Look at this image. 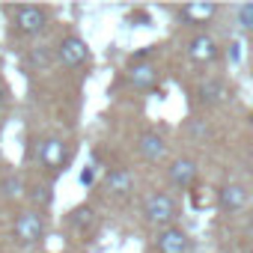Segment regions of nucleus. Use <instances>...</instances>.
<instances>
[{
	"label": "nucleus",
	"mask_w": 253,
	"mask_h": 253,
	"mask_svg": "<svg viewBox=\"0 0 253 253\" xmlns=\"http://www.w3.org/2000/svg\"><path fill=\"white\" fill-rule=\"evenodd\" d=\"M140 211H143V220H146L155 232H158V229H167V226H176V220L182 217L179 203H176L167 191H152V194H146Z\"/></svg>",
	"instance_id": "1"
},
{
	"label": "nucleus",
	"mask_w": 253,
	"mask_h": 253,
	"mask_svg": "<svg viewBox=\"0 0 253 253\" xmlns=\"http://www.w3.org/2000/svg\"><path fill=\"white\" fill-rule=\"evenodd\" d=\"M51 21V12L45 6H30V3H21L12 9V33L24 36V39H33L39 33H45Z\"/></svg>",
	"instance_id": "2"
},
{
	"label": "nucleus",
	"mask_w": 253,
	"mask_h": 253,
	"mask_svg": "<svg viewBox=\"0 0 253 253\" xmlns=\"http://www.w3.org/2000/svg\"><path fill=\"white\" fill-rule=\"evenodd\" d=\"M54 57H57V66L75 72V69H84L89 63V45L84 36L78 33H66L60 36V42L54 45Z\"/></svg>",
	"instance_id": "3"
},
{
	"label": "nucleus",
	"mask_w": 253,
	"mask_h": 253,
	"mask_svg": "<svg viewBox=\"0 0 253 253\" xmlns=\"http://www.w3.org/2000/svg\"><path fill=\"white\" fill-rule=\"evenodd\" d=\"M39 164H42V170L45 173H63L66 170V164L72 161V143L69 140H63L60 134H51V137H45L42 143H39Z\"/></svg>",
	"instance_id": "4"
},
{
	"label": "nucleus",
	"mask_w": 253,
	"mask_h": 253,
	"mask_svg": "<svg viewBox=\"0 0 253 253\" xmlns=\"http://www.w3.org/2000/svg\"><path fill=\"white\" fill-rule=\"evenodd\" d=\"M12 238H15V244H21V247H36V244L45 238V211H39V209H24V211L15 217Z\"/></svg>",
	"instance_id": "5"
},
{
	"label": "nucleus",
	"mask_w": 253,
	"mask_h": 253,
	"mask_svg": "<svg viewBox=\"0 0 253 253\" xmlns=\"http://www.w3.org/2000/svg\"><path fill=\"white\" fill-rule=\"evenodd\" d=\"M185 54H188V60L197 63V66H211V63L220 57V45H217V39H214L211 33L203 30V33H194V36L188 39Z\"/></svg>",
	"instance_id": "6"
},
{
	"label": "nucleus",
	"mask_w": 253,
	"mask_h": 253,
	"mask_svg": "<svg viewBox=\"0 0 253 253\" xmlns=\"http://www.w3.org/2000/svg\"><path fill=\"white\" fill-rule=\"evenodd\" d=\"M197 176H200V164L188 155L182 158H173L170 167H167V182L176 188V191H191L197 185Z\"/></svg>",
	"instance_id": "7"
},
{
	"label": "nucleus",
	"mask_w": 253,
	"mask_h": 253,
	"mask_svg": "<svg viewBox=\"0 0 253 253\" xmlns=\"http://www.w3.org/2000/svg\"><path fill=\"white\" fill-rule=\"evenodd\" d=\"M191 247H194V241H191L188 229H182L179 223L155 232V250L158 253H191Z\"/></svg>",
	"instance_id": "8"
},
{
	"label": "nucleus",
	"mask_w": 253,
	"mask_h": 253,
	"mask_svg": "<svg viewBox=\"0 0 253 253\" xmlns=\"http://www.w3.org/2000/svg\"><path fill=\"white\" fill-rule=\"evenodd\" d=\"M101 185H104V191H107L110 197L122 200V197H128V194L134 191V173H131L128 167H110V170H104Z\"/></svg>",
	"instance_id": "9"
},
{
	"label": "nucleus",
	"mask_w": 253,
	"mask_h": 253,
	"mask_svg": "<svg viewBox=\"0 0 253 253\" xmlns=\"http://www.w3.org/2000/svg\"><path fill=\"white\" fill-rule=\"evenodd\" d=\"M125 78H128V84L134 89H140V92H152L161 84V72H158L155 63H134V66H128V75Z\"/></svg>",
	"instance_id": "10"
},
{
	"label": "nucleus",
	"mask_w": 253,
	"mask_h": 253,
	"mask_svg": "<svg viewBox=\"0 0 253 253\" xmlns=\"http://www.w3.org/2000/svg\"><path fill=\"white\" fill-rule=\"evenodd\" d=\"M247 200H250V194H247V188L238 185V182H226V185L217 191V209H220L223 214H238V211L247 206Z\"/></svg>",
	"instance_id": "11"
},
{
	"label": "nucleus",
	"mask_w": 253,
	"mask_h": 253,
	"mask_svg": "<svg viewBox=\"0 0 253 253\" xmlns=\"http://www.w3.org/2000/svg\"><path fill=\"white\" fill-rule=\"evenodd\" d=\"M217 15H220V6H214V3H185V6L179 9V18H182L188 27H206V24H211Z\"/></svg>",
	"instance_id": "12"
},
{
	"label": "nucleus",
	"mask_w": 253,
	"mask_h": 253,
	"mask_svg": "<svg viewBox=\"0 0 253 253\" xmlns=\"http://www.w3.org/2000/svg\"><path fill=\"white\" fill-rule=\"evenodd\" d=\"M137 152H140L143 161L161 164V161L167 158V140H164L158 131H143V134L137 137Z\"/></svg>",
	"instance_id": "13"
},
{
	"label": "nucleus",
	"mask_w": 253,
	"mask_h": 253,
	"mask_svg": "<svg viewBox=\"0 0 253 253\" xmlns=\"http://www.w3.org/2000/svg\"><path fill=\"white\" fill-rule=\"evenodd\" d=\"M229 98V86L223 78H206L200 86H197V101L206 104V107H217Z\"/></svg>",
	"instance_id": "14"
},
{
	"label": "nucleus",
	"mask_w": 253,
	"mask_h": 253,
	"mask_svg": "<svg viewBox=\"0 0 253 253\" xmlns=\"http://www.w3.org/2000/svg\"><path fill=\"white\" fill-rule=\"evenodd\" d=\"M54 66H57V57H54L51 45H33L24 54V69L27 72H51Z\"/></svg>",
	"instance_id": "15"
},
{
	"label": "nucleus",
	"mask_w": 253,
	"mask_h": 253,
	"mask_svg": "<svg viewBox=\"0 0 253 253\" xmlns=\"http://www.w3.org/2000/svg\"><path fill=\"white\" fill-rule=\"evenodd\" d=\"M24 194V179L18 173H9L3 182H0V197L3 200H18Z\"/></svg>",
	"instance_id": "16"
},
{
	"label": "nucleus",
	"mask_w": 253,
	"mask_h": 253,
	"mask_svg": "<svg viewBox=\"0 0 253 253\" xmlns=\"http://www.w3.org/2000/svg\"><path fill=\"white\" fill-rule=\"evenodd\" d=\"M232 15H235V24H238L244 33H253V3H238V6L232 9Z\"/></svg>",
	"instance_id": "17"
},
{
	"label": "nucleus",
	"mask_w": 253,
	"mask_h": 253,
	"mask_svg": "<svg viewBox=\"0 0 253 253\" xmlns=\"http://www.w3.org/2000/svg\"><path fill=\"white\" fill-rule=\"evenodd\" d=\"M98 176H104V167H98V161L92 158V161L81 170V185H84V188H92V185L98 182Z\"/></svg>",
	"instance_id": "18"
},
{
	"label": "nucleus",
	"mask_w": 253,
	"mask_h": 253,
	"mask_svg": "<svg viewBox=\"0 0 253 253\" xmlns=\"http://www.w3.org/2000/svg\"><path fill=\"white\" fill-rule=\"evenodd\" d=\"M51 200H54V194H51V185L33 188V203H36V209H39V211H45V209L51 206Z\"/></svg>",
	"instance_id": "19"
},
{
	"label": "nucleus",
	"mask_w": 253,
	"mask_h": 253,
	"mask_svg": "<svg viewBox=\"0 0 253 253\" xmlns=\"http://www.w3.org/2000/svg\"><path fill=\"white\" fill-rule=\"evenodd\" d=\"M6 107H9V86L0 84V110H6Z\"/></svg>",
	"instance_id": "20"
}]
</instances>
